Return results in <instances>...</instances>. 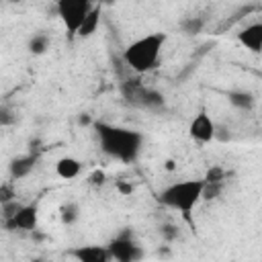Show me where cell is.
<instances>
[{
	"label": "cell",
	"instance_id": "obj_1",
	"mask_svg": "<svg viewBox=\"0 0 262 262\" xmlns=\"http://www.w3.org/2000/svg\"><path fill=\"white\" fill-rule=\"evenodd\" d=\"M94 131L98 137V143L102 151L123 164H131L137 160L141 145H143V135L135 129L111 125L104 121H94Z\"/></svg>",
	"mask_w": 262,
	"mask_h": 262
},
{
	"label": "cell",
	"instance_id": "obj_2",
	"mask_svg": "<svg viewBox=\"0 0 262 262\" xmlns=\"http://www.w3.org/2000/svg\"><path fill=\"white\" fill-rule=\"evenodd\" d=\"M205 178H188V180H178L170 186H166L158 201L168 207L174 209L178 213H182V217L186 221H190V215L194 211V207L201 203L203 194H205Z\"/></svg>",
	"mask_w": 262,
	"mask_h": 262
},
{
	"label": "cell",
	"instance_id": "obj_3",
	"mask_svg": "<svg viewBox=\"0 0 262 262\" xmlns=\"http://www.w3.org/2000/svg\"><path fill=\"white\" fill-rule=\"evenodd\" d=\"M164 43H166V33H147L125 47L123 59L133 72L145 74L158 66Z\"/></svg>",
	"mask_w": 262,
	"mask_h": 262
},
{
	"label": "cell",
	"instance_id": "obj_4",
	"mask_svg": "<svg viewBox=\"0 0 262 262\" xmlns=\"http://www.w3.org/2000/svg\"><path fill=\"white\" fill-rule=\"evenodd\" d=\"M94 0H57V16L61 18L70 37H78V29L92 10Z\"/></svg>",
	"mask_w": 262,
	"mask_h": 262
},
{
	"label": "cell",
	"instance_id": "obj_5",
	"mask_svg": "<svg viewBox=\"0 0 262 262\" xmlns=\"http://www.w3.org/2000/svg\"><path fill=\"white\" fill-rule=\"evenodd\" d=\"M108 252H111V258L119 262H135L143 258V250L135 244L131 229H125L117 237H113L108 242Z\"/></svg>",
	"mask_w": 262,
	"mask_h": 262
},
{
	"label": "cell",
	"instance_id": "obj_6",
	"mask_svg": "<svg viewBox=\"0 0 262 262\" xmlns=\"http://www.w3.org/2000/svg\"><path fill=\"white\" fill-rule=\"evenodd\" d=\"M39 221V209L37 205H20V209L4 221V227L8 231H35Z\"/></svg>",
	"mask_w": 262,
	"mask_h": 262
},
{
	"label": "cell",
	"instance_id": "obj_7",
	"mask_svg": "<svg viewBox=\"0 0 262 262\" xmlns=\"http://www.w3.org/2000/svg\"><path fill=\"white\" fill-rule=\"evenodd\" d=\"M215 129H217V127H215L213 119L209 117V113L199 111V113L192 117L190 125H188V137H190L194 143H209V141H213V137H215V133H217Z\"/></svg>",
	"mask_w": 262,
	"mask_h": 262
},
{
	"label": "cell",
	"instance_id": "obj_8",
	"mask_svg": "<svg viewBox=\"0 0 262 262\" xmlns=\"http://www.w3.org/2000/svg\"><path fill=\"white\" fill-rule=\"evenodd\" d=\"M237 41L250 53H262V23H252L237 33Z\"/></svg>",
	"mask_w": 262,
	"mask_h": 262
},
{
	"label": "cell",
	"instance_id": "obj_9",
	"mask_svg": "<svg viewBox=\"0 0 262 262\" xmlns=\"http://www.w3.org/2000/svg\"><path fill=\"white\" fill-rule=\"evenodd\" d=\"M72 256L80 262H108V260H113L108 246H80V248L72 250Z\"/></svg>",
	"mask_w": 262,
	"mask_h": 262
},
{
	"label": "cell",
	"instance_id": "obj_10",
	"mask_svg": "<svg viewBox=\"0 0 262 262\" xmlns=\"http://www.w3.org/2000/svg\"><path fill=\"white\" fill-rule=\"evenodd\" d=\"M80 172H82V162L74 156H61L55 162V174L61 180H74L80 176Z\"/></svg>",
	"mask_w": 262,
	"mask_h": 262
},
{
	"label": "cell",
	"instance_id": "obj_11",
	"mask_svg": "<svg viewBox=\"0 0 262 262\" xmlns=\"http://www.w3.org/2000/svg\"><path fill=\"white\" fill-rule=\"evenodd\" d=\"M35 162H37V156L33 154H27V156H18L10 162L8 166V172H10V178H25L33 168H35Z\"/></svg>",
	"mask_w": 262,
	"mask_h": 262
},
{
	"label": "cell",
	"instance_id": "obj_12",
	"mask_svg": "<svg viewBox=\"0 0 262 262\" xmlns=\"http://www.w3.org/2000/svg\"><path fill=\"white\" fill-rule=\"evenodd\" d=\"M227 100H229L231 106H235L239 111H252L254 102H256L254 94L248 92V90H229L227 92Z\"/></svg>",
	"mask_w": 262,
	"mask_h": 262
},
{
	"label": "cell",
	"instance_id": "obj_13",
	"mask_svg": "<svg viewBox=\"0 0 262 262\" xmlns=\"http://www.w3.org/2000/svg\"><path fill=\"white\" fill-rule=\"evenodd\" d=\"M98 23H100V6H92V10H90V12H88V16L84 18L82 27L78 29V37L86 39V37H90L92 33H96Z\"/></svg>",
	"mask_w": 262,
	"mask_h": 262
},
{
	"label": "cell",
	"instance_id": "obj_14",
	"mask_svg": "<svg viewBox=\"0 0 262 262\" xmlns=\"http://www.w3.org/2000/svg\"><path fill=\"white\" fill-rule=\"evenodd\" d=\"M59 219L63 225H74L80 219V205L74 201H68L59 207Z\"/></svg>",
	"mask_w": 262,
	"mask_h": 262
},
{
	"label": "cell",
	"instance_id": "obj_15",
	"mask_svg": "<svg viewBox=\"0 0 262 262\" xmlns=\"http://www.w3.org/2000/svg\"><path fill=\"white\" fill-rule=\"evenodd\" d=\"M29 51L33 55H43L47 49H49V37L45 33H35L31 39H29Z\"/></svg>",
	"mask_w": 262,
	"mask_h": 262
},
{
	"label": "cell",
	"instance_id": "obj_16",
	"mask_svg": "<svg viewBox=\"0 0 262 262\" xmlns=\"http://www.w3.org/2000/svg\"><path fill=\"white\" fill-rule=\"evenodd\" d=\"M141 104L145 108H162L164 106V98L156 90H141Z\"/></svg>",
	"mask_w": 262,
	"mask_h": 262
},
{
	"label": "cell",
	"instance_id": "obj_17",
	"mask_svg": "<svg viewBox=\"0 0 262 262\" xmlns=\"http://www.w3.org/2000/svg\"><path fill=\"white\" fill-rule=\"evenodd\" d=\"M203 27H205V23H203L201 16H188L180 23V29H182L184 35H196V33L203 31Z\"/></svg>",
	"mask_w": 262,
	"mask_h": 262
},
{
	"label": "cell",
	"instance_id": "obj_18",
	"mask_svg": "<svg viewBox=\"0 0 262 262\" xmlns=\"http://www.w3.org/2000/svg\"><path fill=\"white\" fill-rule=\"evenodd\" d=\"M223 178H225V170H223V168H219V166L209 168V170H207V174H205V182H207V184H221V182H223Z\"/></svg>",
	"mask_w": 262,
	"mask_h": 262
},
{
	"label": "cell",
	"instance_id": "obj_19",
	"mask_svg": "<svg viewBox=\"0 0 262 262\" xmlns=\"http://www.w3.org/2000/svg\"><path fill=\"white\" fill-rule=\"evenodd\" d=\"M160 233H162V237H164L166 242H174V239L180 235L178 227H176V225H172V223H166V225H162V227H160Z\"/></svg>",
	"mask_w": 262,
	"mask_h": 262
},
{
	"label": "cell",
	"instance_id": "obj_20",
	"mask_svg": "<svg viewBox=\"0 0 262 262\" xmlns=\"http://www.w3.org/2000/svg\"><path fill=\"white\" fill-rule=\"evenodd\" d=\"M104 182H106L104 170H94V172L88 176V184H90V186H102Z\"/></svg>",
	"mask_w": 262,
	"mask_h": 262
},
{
	"label": "cell",
	"instance_id": "obj_21",
	"mask_svg": "<svg viewBox=\"0 0 262 262\" xmlns=\"http://www.w3.org/2000/svg\"><path fill=\"white\" fill-rule=\"evenodd\" d=\"M14 199H16V192L10 188V184H2L0 186V205L8 203V201H14Z\"/></svg>",
	"mask_w": 262,
	"mask_h": 262
},
{
	"label": "cell",
	"instance_id": "obj_22",
	"mask_svg": "<svg viewBox=\"0 0 262 262\" xmlns=\"http://www.w3.org/2000/svg\"><path fill=\"white\" fill-rule=\"evenodd\" d=\"M78 125L80 127H92L94 121H92V117L88 113H82V115H78Z\"/></svg>",
	"mask_w": 262,
	"mask_h": 262
},
{
	"label": "cell",
	"instance_id": "obj_23",
	"mask_svg": "<svg viewBox=\"0 0 262 262\" xmlns=\"http://www.w3.org/2000/svg\"><path fill=\"white\" fill-rule=\"evenodd\" d=\"M117 188L121 194H131L133 192V184H127V182H117Z\"/></svg>",
	"mask_w": 262,
	"mask_h": 262
},
{
	"label": "cell",
	"instance_id": "obj_24",
	"mask_svg": "<svg viewBox=\"0 0 262 262\" xmlns=\"http://www.w3.org/2000/svg\"><path fill=\"white\" fill-rule=\"evenodd\" d=\"M0 121H2V125H8L12 119H10V113H8V108L6 106H2V117H0Z\"/></svg>",
	"mask_w": 262,
	"mask_h": 262
},
{
	"label": "cell",
	"instance_id": "obj_25",
	"mask_svg": "<svg viewBox=\"0 0 262 262\" xmlns=\"http://www.w3.org/2000/svg\"><path fill=\"white\" fill-rule=\"evenodd\" d=\"M164 168H166L168 172H172V170L176 168V162H174V160H166V162H164Z\"/></svg>",
	"mask_w": 262,
	"mask_h": 262
}]
</instances>
